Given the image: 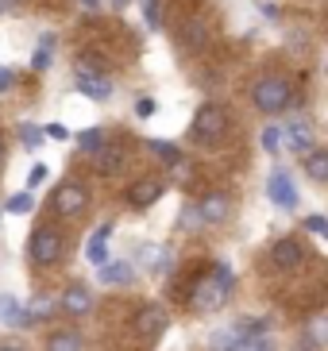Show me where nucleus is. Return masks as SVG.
<instances>
[{"label": "nucleus", "instance_id": "7ed1b4c3", "mask_svg": "<svg viewBox=\"0 0 328 351\" xmlns=\"http://www.w3.org/2000/svg\"><path fill=\"white\" fill-rule=\"evenodd\" d=\"M228 128H232V120H228L224 104H205V108H197L189 135H194L197 147H216V143H224Z\"/></svg>", "mask_w": 328, "mask_h": 351}, {"label": "nucleus", "instance_id": "4be33fe9", "mask_svg": "<svg viewBox=\"0 0 328 351\" xmlns=\"http://www.w3.org/2000/svg\"><path fill=\"white\" fill-rule=\"evenodd\" d=\"M51 54H54V35H39V47H35V58H31V70H47L51 66Z\"/></svg>", "mask_w": 328, "mask_h": 351}, {"label": "nucleus", "instance_id": "412c9836", "mask_svg": "<svg viewBox=\"0 0 328 351\" xmlns=\"http://www.w3.org/2000/svg\"><path fill=\"white\" fill-rule=\"evenodd\" d=\"M78 70L85 73H108V58L101 51H82L78 54Z\"/></svg>", "mask_w": 328, "mask_h": 351}, {"label": "nucleus", "instance_id": "f03ea898", "mask_svg": "<svg viewBox=\"0 0 328 351\" xmlns=\"http://www.w3.org/2000/svg\"><path fill=\"white\" fill-rule=\"evenodd\" d=\"M294 97H298V89H294V82L290 77H278V73H267V77H259L255 85H251V101H255L259 112H286L290 104H294Z\"/></svg>", "mask_w": 328, "mask_h": 351}, {"label": "nucleus", "instance_id": "39448f33", "mask_svg": "<svg viewBox=\"0 0 328 351\" xmlns=\"http://www.w3.org/2000/svg\"><path fill=\"white\" fill-rule=\"evenodd\" d=\"M89 205V189L82 182H62L51 197V213L58 220H70V217H82V208Z\"/></svg>", "mask_w": 328, "mask_h": 351}, {"label": "nucleus", "instance_id": "2f4dec72", "mask_svg": "<svg viewBox=\"0 0 328 351\" xmlns=\"http://www.w3.org/2000/svg\"><path fill=\"white\" fill-rule=\"evenodd\" d=\"M305 228H309V232H317V236H325V232H328V220H325V217H309Z\"/></svg>", "mask_w": 328, "mask_h": 351}, {"label": "nucleus", "instance_id": "6e6552de", "mask_svg": "<svg viewBox=\"0 0 328 351\" xmlns=\"http://www.w3.org/2000/svg\"><path fill=\"white\" fill-rule=\"evenodd\" d=\"M197 217H201V224H224L228 217H232V197L228 193H205L201 197V205H197Z\"/></svg>", "mask_w": 328, "mask_h": 351}, {"label": "nucleus", "instance_id": "9b49d317", "mask_svg": "<svg viewBox=\"0 0 328 351\" xmlns=\"http://www.w3.org/2000/svg\"><path fill=\"white\" fill-rule=\"evenodd\" d=\"M73 82L82 89L89 101H108L113 97V82L104 77V73H85V70H73Z\"/></svg>", "mask_w": 328, "mask_h": 351}, {"label": "nucleus", "instance_id": "bb28decb", "mask_svg": "<svg viewBox=\"0 0 328 351\" xmlns=\"http://www.w3.org/2000/svg\"><path fill=\"white\" fill-rule=\"evenodd\" d=\"M31 208H35V197H31V193L8 197V213H31Z\"/></svg>", "mask_w": 328, "mask_h": 351}, {"label": "nucleus", "instance_id": "dca6fc26", "mask_svg": "<svg viewBox=\"0 0 328 351\" xmlns=\"http://www.w3.org/2000/svg\"><path fill=\"white\" fill-rule=\"evenodd\" d=\"M82 348H85L82 332H73V328L51 332V340H47V351H82Z\"/></svg>", "mask_w": 328, "mask_h": 351}, {"label": "nucleus", "instance_id": "423d86ee", "mask_svg": "<svg viewBox=\"0 0 328 351\" xmlns=\"http://www.w3.org/2000/svg\"><path fill=\"white\" fill-rule=\"evenodd\" d=\"M166 324H170V313H166L163 305H139V313H135V336L143 343L159 340L166 332Z\"/></svg>", "mask_w": 328, "mask_h": 351}, {"label": "nucleus", "instance_id": "1a4fd4ad", "mask_svg": "<svg viewBox=\"0 0 328 351\" xmlns=\"http://www.w3.org/2000/svg\"><path fill=\"white\" fill-rule=\"evenodd\" d=\"M267 197L278 208H298V189H294V178H290L286 170H274V174L267 178Z\"/></svg>", "mask_w": 328, "mask_h": 351}, {"label": "nucleus", "instance_id": "7c9ffc66", "mask_svg": "<svg viewBox=\"0 0 328 351\" xmlns=\"http://www.w3.org/2000/svg\"><path fill=\"white\" fill-rule=\"evenodd\" d=\"M201 224V217H197V205H185V213H182V228H197Z\"/></svg>", "mask_w": 328, "mask_h": 351}, {"label": "nucleus", "instance_id": "6ab92c4d", "mask_svg": "<svg viewBox=\"0 0 328 351\" xmlns=\"http://www.w3.org/2000/svg\"><path fill=\"white\" fill-rule=\"evenodd\" d=\"M132 274L135 270L128 263H101V282H108V286H128Z\"/></svg>", "mask_w": 328, "mask_h": 351}, {"label": "nucleus", "instance_id": "0eeeda50", "mask_svg": "<svg viewBox=\"0 0 328 351\" xmlns=\"http://www.w3.org/2000/svg\"><path fill=\"white\" fill-rule=\"evenodd\" d=\"M301 263H305V243L298 236L278 239L274 247H270V267L274 270H298Z\"/></svg>", "mask_w": 328, "mask_h": 351}, {"label": "nucleus", "instance_id": "4c0bfd02", "mask_svg": "<svg viewBox=\"0 0 328 351\" xmlns=\"http://www.w3.org/2000/svg\"><path fill=\"white\" fill-rule=\"evenodd\" d=\"M0 351H23V348H20V343H4Z\"/></svg>", "mask_w": 328, "mask_h": 351}, {"label": "nucleus", "instance_id": "2eb2a0df", "mask_svg": "<svg viewBox=\"0 0 328 351\" xmlns=\"http://www.w3.org/2000/svg\"><path fill=\"white\" fill-rule=\"evenodd\" d=\"M282 139H286V147L294 155H309L313 151V135H309L305 124H286L282 128Z\"/></svg>", "mask_w": 328, "mask_h": 351}, {"label": "nucleus", "instance_id": "aec40b11", "mask_svg": "<svg viewBox=\"0 0 328 351\" xmlns=\"http://www.w3.org/2000/svg\"><path fill=\"white\" fill-rule=\"evenodd\" d=\"M93 155H97V170H101V174H116V170L124 166L120 147H101V151H93Z\"/></svg>", "mask_w": 328, "mask_h": 351}, {"label": "nucleus", "instance_id": "c85d7f7f", "mask_svg": "<svg viewBox=\"0 0 328 351\" xmlns=\"http://www.w3.org/2000/svg\"><path fill=\"white\" fill-rule=\"evenodd\" d=\"M20 139H23V147H39L43 132H39L35 124H23V128H20Z\"/></svg>", "mask_w": 328, "mask_h": 351}, {"label": "nucleus", "instance_id": "f3484780", "mask_svg": "<svg viewBox=\"0 0 328 351\" xmlns=\"http://www.w3.org/2000/svg\"><path fill=\"white\" fill-rule=\"evenodd\" d=\"M205 39H209V27H205L201 16L182 23V47H205Z\"/></svg>", "mask_w": 328, "mask_h": 351}, {"label": "nucleus", "instance_id": "ddd939ff", "mask_svg": "<svg viewBox=\"0 0 328 351\" xmlns=\"http://www.w3.org/2000/svg\"><path fill=\"white\" fill-rule=\"evenodd\" d=\"M0 324H8V328H27L31 324L27 305H20V298H12V293H0Z\"/></svg>", "mask_w": 328, "mask_h": 351}, {"label": "nucleus", "instance_id": "a878e982", "mask_svg": "<svg viewBox=\"0 0 328 351\" xmlns=\"http://www.w3.org/2000/svg\"><path fill=\"white\" fill-rule=\"evenodd\" d=\"M263 147H267V155H278V151H282V128L278 124L263 128Z\"/></svg>", "mask_w": 328, "mask_h": 351}, {"label": "nucleus", "instance_id": "f8f14e48", "mask_svg": "<svg viewBox=\"0 0 328 351\" xmlns=\"http://www.w3.org/2000/svg\"><path fill=\"white\" fill-rule=\"evenodd\" d=\"M163 193H166V186L159 182V178H143V182H135V186L128 189V205L132 208H151Z\"/></svg>", "mask_w": 328, "mask_h": 351}, {"label": "nucleus", "instance_id": "393cba45", "mask_svg": "<svg viewBox=\"0 0 328 351\" xmlns=\"http://www.w3.org/2000/svg\"><path fill=\"white\" fill-rule=\"evenodd\" d=\"M51 313H54V301L47 298V293H39V298L27 305V317L31 320H43V317H51Z\"/></svg>", "mask_w": 328, "mask_h": 351}, {"label": "nucleus", "instance_id": "c9c22d12", "mask_svg": "<svg viewBox=\"0 0 328 351\" xmlns=\"http://www.w3.org/2000/svg\"><path fill=\"white\" fill-rule=\"evenodd\" d=\"M12 85V70H0V89H8Z\"/></svg>", "mask_w": 328, "mask_h": 351}, {"label": "nucleus", "instance_id": "473e14b6", "mask_svg": "<svg viewBox=\"0 0 328 351\" xmlns=\"http://www.w3.org/2000/svg\"><path fill=\"white\" fill-rule=\"evenodd\" d=\"M154 112V101L151 97H139V101H135V116H151Z\"/></svg>", "mask_w": 328, "mask_h": 351}, {"label": "nucleus", "instance_id": "4468645a", "mask_svg": "<svg viewBox=\"0 0 328 351\" xmlns=\"http://www.w3.org/2000/svg\"><path fill=\"white\" fill-rule=\"evenodd\" d=\"M108 239H113V224H101L97 232L89 236V247H85V258H89L93 267H101L108 263Z\"/></svg>", "mask_w": 328, "mask_h": 351}, {"label": "nucleus", "instance_id": "20e7f679", "mask_svg": "<svg viewBox=\"0 0 328 351\" xmlns=\"http://www.w3.org/2000/svg\"><path fill=\"white\" fill-rule=\"evenodd\" d=\"M62 251H66V239H62L58 228L43 224V228H35V232H31L27 255H31V263H35V267H54V263L62 258Z\"/></svg>", "mask_w": 328, "mask_h": 351}, {"label": "nucleus", "instance_id": "cd10ccee", "mask_svg": "<svg viewBox=\"0 0 328 351\" xmlns=\"http://www.w3.org/2000/svg\"><path fill=\"white\" fill-rule=\"evenodd\" d=\"M139 263H143V267H166V251L163 247H143Z\"/></svg>", "mask_w": 328, "mask_h": 351}, {"label": "nucleus", "instance_id": "f257e3e1", "mask_svg": "<svg viewBox=\"0 0 328 351\" xmlns=\"http://www.w3.org/2000/svg\"><path fill=\"white\" fill-rule=\"evenodd\" d=\"M228 293H232V270L228 263H216L209 274L194 282V293H189V309L194 313H216L228 305Z\"/></svg>", "mask_w": 328, "mask_h": 351}, {"label": "nucleus", "instance_id": "5701e85b", "mask_svg": "<svg viewBox=\"0 0 328 351\" xmlns=\"http://www.w3.org/2000/svg\"><path fill=\"white\" fill-rule=\"evenodd\" d=\"M147 147H151V151H154L159 158H163L166 166H178V162H182V151H178L174 143H163V139H151Z\"/></svg>", "mask_w": 328, "mask_h": 351}, {"label": "nucleus", "instance_id": "72a5a7b5", "mask_svg": "<svg viewBox=\"0 0 328 351\" xmlns=\"http://www.w3.org/2000/svg\"><path fill=\"white\" fill-rule=\"evenodd\" d=\"M43 178H47V166H35V170L27 174V186H39Z\"/></svg>", "mask_w": 328, "mask_h": 351}, {"label": "nucleus", "instance_id": "f704fd0d", "mask_svg": "<svg viewBox=\"0 0 328 351\" xmlns=\"http://www.w3.org/2000/svg\"><path fill=\"white\" fill-rule=\"evenodd\" d=\"M47 135H51V139H70V132H66L62 124H51V128H47Z\"/></svg>", "mask_w": 328, "mask_h": 351}, {"label": "nucleus", "instance_id": "9d476101", "mask_svg": "<svg viewBox=\"0 0 328 351\" xmlns=\"http://www.w3.org/2000/svg\"><path fill=\"white\" fill-rule=\"evenodd\" d=\"M89 309H93L89 286H82V282H70V286H66V293H62V313H66V317H85Z\"/></svg>", "mask_w": 328, "mask_h": 351}, {"label": "nucleus", "instance_id": "b1692460", "mask_svg": "<svg viewBox=\"0 0 328 351\" xmlns=\"http://www.w3.org/2000/svg\"><path fill=\"white\" fill-rule=\"evenodd\" d=\"M78 147H82L85 155H93V151H101V147H104V132H101V128H89V132H85L82 139H78Z\"/></svg>", "mask_w": 328, "mask_h": 351}, {"label": "nucleus", "instance_id": "58836bf2", "mask_svg": "<svg viewBox=\"0 0 328 351\" xmlns=\"http://www.w3.org/2000/svg\"><path fill=\"white\" fill-rule=\"evenodd\" d=\"M0 162H4V139H0Z\"/></svg>", "mask_w": 328, "mask_h": 351}, {"label": "nucleus", "instance_id": "a211bd4d", "mask_svg": "<svg viewBox=\"0 0 328 351\" xmlns=\"http://www.w3.org/2000/svg\"><path fill=\"white\" fill-rule=\"evenodd\" d=\"M305 174L325 186V182H328V151H317V147L309 151V155H305Z\"/></svg>", "mask_w": 328, "mask_h": 351}, {"label": "nucleus", "instance_id": "c756f323", "mask_svg": "<svg viewBox=\"0 0 328 351\" xmlns=\"http://www.w3.org/2000/svg\"><path fill=\"white\" fill-rule=\"evenodd\" d=\"M143 16H147V23H151V27H159V23H163V16H159V0H143Z\"/></svg>", "mask_w": 328, "mask_h": 351}, {"label": "nucleus", "instance_id": "e433bc0d", "mask_svg": "<svg viewBox=\"0 0 328 351\" xmlns=\"http://www.w3.org/2000/svg\"><path fill=\"white\" fill-rule=\"evenodd\" d=\"M78 4H82V8H101L104 0H78Z\"/></svg>", "mask_w": 328, "mask_h": 351}]
</instances>
